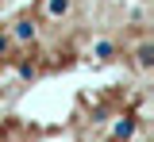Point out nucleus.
Listing matches in <instances>:
<instances>
[{
  "mask_svg": "<svg viewBox=\"0 0 154 142\" xmlns=\"http://www.w3.org/2000/svg\"><path fill=\"white\" fill-rule=\"evenodd\" d=\"M135 131V123L131 119H123V123H116V138H127V135H131Z\"/></svg>",
  "mask_w": 154,
  "mask_h": 142,
  "instance_id": "f03ea898",
  "label": "nucleus"
},
{
  "mask_svg": "<svg viewBox=\"0 0 154 142\" xmlns=\"http://www.w3.org/2000/svg\"><path fill=\"white\" fill-rule=\"evenodd\" d=\"M31 35H35V23H27V19H23V23L16 27V39H31Z\"/></svg>",
  "mask_w": 154,
  "mask_h": 142,
  "instance_id": "f257e3e1",
  "label": "nucleus"
}]
</instances>
